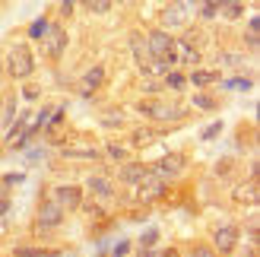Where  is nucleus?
<instances>
[{
	"label": "nucleus",
	"instance_id": "c756f323",
	"mask_svg": "<svg viewBox=\"0 0 260 257\" xmlns=\"http://www.w3.org/2000/svg\"><path fill=\"white\" fill-rule=\"evenodd\" d=\"M13 257H42V251H38V248H16Z\"/></svg>",
	"mask_w": 260,
	"mask_h": 257
},
{
	"label": "nucleus",
	"instance_id": "e433bc0d",
	"mask_svg": "<svg viewBox=\"0 0 260 257\" xmlns=\"http://www.w3.org/2000/svg\"><path fill=\"white\" fill-rule=\"evenodd\" d=\"M159 257H181V254H178V248H168V251H162Z\"/></svg>",
	"mask_w": 260,
	"mask_h": 257
},
{
	"label": "nucleus",
	"instance_id": "f704fd0d",
	"mask_svg": "<svg viewBox=\"0 0 260 257\" xmlns=\"http://www.w3.org/2000/svg\"><path fill=\"white\" fill-rule=\"evenodd\" d=\"M219 131H222V124H213V127H206V134H203V137H206V140H210V137H216Z\"/></svg>",
	"mask_w": 260,
	"mask_h": 257
},
{
	"label": "nucleus",
	"instance_id": "1a4fd4ad",
	"mask_svg": "<svg viewBox=\"0 0 260 257\" xmlns=\"http://www.w3.org/2000/svg\"><path fill=\"white\" fill-rule=\"evenodd\" d=\"M165 187H168V181H162V178H146V181H140L137 184V197H140V203H152L155 197H162L165 194Z\"/></svg>",
	"mask_w": 260,
	"mask_h": 257
},
{
	"label": "nucleus",
	"instance_id": "6ab92c4d",
	"mask_svg": "<svg viewBox=\"0 0 260 257\" xmlns=\"http://www.w3.org/2000/svg\"><path fill=\"white\" fill-rule=\"evenodd\" d=\"M216 80H219L216 70H197V67H193V73L187 76V83H193V86H210V83H216Z\"/></svg>",
	"mask_w": 260,
	"mask_h": 257
},
{
	"label": "nucleus",
	"instance_id": "473e14b6",
	"mask_svg": "<svg viewBox=\"0 0 260 257\" xmlns=\"http://www.w3.org/2000/svg\"><path fill=\"white\" fill-rule=\"evenodd\" d=\"M127 248H130L127 241H118V245H114V251H111V254H114V257H124V254H127Z\"/></svg>",
	"mask_w": 260,
	"mask_h": 257
},
{
	"label": "nucleus",
	"instance_id": "f8f14e48",
	"mask_svg": "<svg viewBox=\"0 0 260 257\" xmlns=\"http://www.w3.org/2000/svg\"><path fill=\"white\" fill-rule=\"evenodd\" d=\"M102 83H105V67H99V63H95L92 70H86V73H83L80 92H83V95H92L95 89H102Z\"/></svg>",
	"mask_w": 260,
	"mask_h": 257
},
{
	"label": "nucleus",
	"instance_id": "39448f33",
	"mask_svg": "<svg viewBox=\"0 0 260 257\" xmlns=\"http://www.w3.org/2000/svg\"><path fill=\"white\" fill-rule=\"evenodd\" d=\"M60 222H63V207L54 203V200H45L42 207H38V216H35L38 232H54Z\"/></svg>",
	"mask_w": 260,
	"mask_h": 257
},
{
	"label": "nucleus",
	"instance_id": "7ed1b4c3",
	"mask_svg": "<svg viewBox=\"0 0 260 257\" xmlns=\"http://www.w3.org/2000/svg\"><path fill=\"white\" fill-rule=\"evenodd\" d=\"M7 73L13 76V80H25V76H32V70H35V57H32V48L29 45H10V51H7Z\"/></svg>",
	"mask_w": 260,
	"mask_h": 257
},
{
	"label": "nucleus",
	"instance_id": "6e6552de",
	"mask_svg": "<svg viewBox=\"0 0 260 257\" xmlns=\"http://www.w3.org/2000/svg\"><path fill=\"white\" fill-rule=\"evenodd\" d=\"M54 203H60L63 210H80L83 190L76 187V184H57V187H54Z\"/></svg>",
	"mask_w": 260,
	"mask_h": 257
},
{
	"label": "nucleus",
	"instance_id": "4c0bfd02",
	"mask_svg": "<svg viewBox=\"0 0 260 257\" xmlns=\"http://www.w3.org/2000/svg\"><path fill=\"white\" fill-rule=\"evenodd\" d=\"M7 207H10V200H7V197H0V216L7 213Z\"/></svg>",
	"mask_w": 260,
	"mask_h": 257
},
{
	"label": "nucleus",
	"instance_id": "72a5a7b5",
	"mask_svg": "<svg viewBox=\"0 0 260 257\" xmlns=\"http://www.w3.org/2000/svg\"><path fill=\"white\" fill-rule=\"evenodd\" d=\"M73 4H76V0H60V13H63V16H70V13H73Z\"/></svg>",
	"mask_w": 260,
	"mask_h": 257
},
{
	"label": "nucleus",
	"instance_id": "412c9836",
	"mask_svg": "<svg viewBox=\"0 0 260 257\" xmlns=\"http://www.w3.org/2000/svg\"><path fill=\"white\" fill-rule=\"evenodd\" d=\"M219 7H222V0H203V4H200V19H206V22L216 19L219 16Z\"/></svg>",
	"mask_w": 260,
	"mask_h": 257
},
{
	"label": "nucleus",
	"instance_id": "a19ab883",
	"mask_svg": "<svg viewBox=\"0 0 260 257\" xmlns=\"http://www.w3.org/2000/svg\"><path fill=\"white\" fill-rule=\"evenodd\" d=\"M0 4H7V0H0Z\"/></svg>",
	"mask_w": 260,
	"mask_h": 257
},
{
	"label": "nucleus",
	"instance_id": "58836bf2",
	"mask_svg": "<svg viewBox=\"0 0 260 257\" xmlns=\"http://www.w3.org/2000/svg\"><path fill=\"white\" fill-rule=\"evenodd\" d=\"M118 4H137V0H118Z\"/></svg>",
	"mask_w": 260,
	"mask_h": 257
},
{
	"label": "nucleus",
	"instance_id": "2f4dec72",
	"mask_svg": "<svg viewBox=\"0 0 260 257\" xmlns=\"http://www.w3.org/2000/svg\"><path fill=\"white\" fill-rule=\"evenodd\" d=\"M22 95H25V99H38V95H42V89H38V86H25Z\"/></svg>",
	"mask_w": 260,
	"mask_h": 257
},
{
	"label": "nucleus",
	"instance_id": "393cba45",
	"mask_svg": "<svg viewBox=\"0 0 260 257\" xmlns=\"http://www.w3.org/2000/svg\"><path fill=\"white\" fill-rule=\"evenodd\" d=\"M181 22H184V10H181L178 4H172L165 10V25H181Z\"/></svg>",
	"mask_w": 260,
	"mask_h": 257
},
{
	"label": "nucleus",
	"instance_id": "aec40b11",
	"mask_svg": "<svg viewBox=\"0 0 260 257\" xmlns=\"http://www.w3.org/2000/svg\"><path fill=\"white\" fill-rule=\"evenodd\" d=\"M244 13V4H238V0H222V7H219V16L225 19H241Z\"/></svg>",
	"mask_w": 260,
	"mask_h": 257
},
{
	"label": "nucleus",
	"instance_id": "423d86ee",
	"mask_svg": "<svg viewBox=\"0 0 260 257\" xmlns=\"http://www.w3.org/2000/svg\"><path fill=\"white\" fill-rule=\"evenodd\" d=\"M238 238H241V229L238 226H219L216 232H213V251L216 254H232L238 245Z\"/></svg>",
	"mask_w": 260,
	"mask_h": 257
},
{
	"label": "nucleus",
	"instance_id": "a878e982",
	"mask_svg": "<svg viewBox=\"0 0 260 257\" xmlns=\"http://www.w3.org/2000/svg\"><path fill=\"white\" fill-rule=\"evenodd\" d=\"M19 181H22V175H4V178H0V197H7L10 187H16Z\"/></svg>",
	"mask_w": 260,
	"mask_h": 257
},
{
	"label": "nucleus",
	"instance_id": "79ce46f5",
	"mask_svg": "<svg viewBox=\"0 0 260 257\" xmlns=\"http://www.w3.org/2000/svg\"><path fill=\"white\" fill-rule=\"evenodd\" d=\"M238 4H241V0H238Z\"/></svg>",
	"mask_w": 260,
	"mask_h": 257
},
{
	"label": "nucleus",
	"instance_id": "4468645a",
	"mask_svg": "<svg viewBox=\"0 0 260 257\" xmlns=\"http://www.w3.org/2000/svg\"><path fill=\"white\" fill-rule=\"evenodd\" d=\"M130 51H134V60L140 63V67H146L149 63V51H146V38H143L140 32L130 35Z\"/></svg>",
	"mask_w": 260,
	"mask_h": 257
},
{
	"label": "nucleus",
	"instance_id": "9d476101",
	"mask_svg": "<svg viewBox=\"0 0 260 257\" xmlns=\"http://www.w3.org/2000/svg\"><path fill=\"white\" fill-rule=\"evenodd\" d=\"M232 200H235L238 207H257V200H260V187H257V178H251L248 184H238L235 190H232Z\"/></svg>",
	"mask_w": 260,
	"mask_h": 257
},
{
	"label": "nucleus",
	"instance_id": "4be33fe9",
	"mask_svg": "<svg viewBox=\"0 0 260 257\" xmlns=\"http://www.w3.org/2000/svg\"><path fill=\"white\" fill-rule=\"evenodd\" d=\"M193 105H197L200 111H216V108H219V102H216L210 92H197V95H193Z\"/></svg>",
	"mask_w": 260,
	"mask_h": 257
},
{
	"label": "nucleus",
	"instance_id": "b1692460",
	"mask_svg": "<svg viewBox=\"0 0 260 257\" xmlns=\"http://www.w3.org/2000/svg\"><path fill=\"white\" fill-rule=\"evenodd\" d=\"M134 146H149L152 140H155V131H149V127H140V131H134Z\"/></svg>",
	"mask_w": 260,
	"mask_h": 257
},
{
	"label": "nucleus",
	"instance_id": "a211bd4d",
	"mask_svg": "<svg viewBox=\"0 0 260 257\" xmlns=\"http://www.w3.org/2000/svg\"><path fill=\"white\" fill-rule=\"evenodd\" d=\"M99 124L102 127H121L124 124V111L121 108H105V111L99 114Z\"/></svg>",
	"mask_w": 260,
	"mask_h": 257
},
{
	"label": "nucleus",
	"instance_id": "f3484780",
	"mask_svg": "<svg viewBox=\"0 0 260 257\" xmlns=\"http://www.w3.org/2000/svg\"><path fill=\"white\" fill-rule=\"evenodd\" d=\"M29 121H32V114H29V111H22V114H19V121H16V124H10V131H7V143H10V146L25 134V124H29Z\"/></svg>",
	"mask_w": 260,
	"mask_h": 257
},
{
	"label": "nucleus",
	"instance_id": "20e7f679",
	"mask_svg": "<svg viewBox=\"0 0 260 257\" xmlns=\"http://www.w3.org/2000/svg\"><path fill=\"white\" fill-rule=\"evenodd\" d=\"M187 159L181 156V152H168V156H162L159 162L149 165V175L152 178H162V181H172V178H178L181 172H184Z\"/></svg>",
	"mask_w": 260,
	"mask_h": 257
},
{
	"label": "nucleus",
	"instance_id": "ea45409f",
	"mask_svg": "<svg viewBox=\"0 0 260 257\" xmlns=\"http://www.w3.org/2000/svg\"><path fill=\"white\" fill-rule=\"evenodd\" d=\"M0 73H4V63H0Z\"/></svg>",
	"mask_w": 260,
	"mask_h": 257
},
{
	"label": "nucleus",
	"instance_id": "7c9ffc66",
	"mask_svg": "<svg viewBox=\"0 0 260 257\" xmlns=\"http://www.w3.org/2000/svg\"><path fill=\"white\" fill-rule=\"evenodd\" d=\"M190 257H216V251L210 248V245H197V248H193V254Z\"/></svg>",
	"mask_w": 260,
	"mask_h": 257
},
{
	"label": "nucleus",
	"instance_id": "5701e85b",
	"mask_svg": "<svg viewBox=\"0 0 260 257\" xmlns=\"http://www.w3.org/2000/svg\"><path fill=\"white\" fill-rule=\"evenodd\" d=\"M48 16H38V19H32V25H29V38H45L48 35Z\"/></svg>",
	"mask_w": 260,
	"mask_h": 257
},
{
	"label": "nucleus",
	"instance_id": "ddd939ff",
	"mask_svg": "<svg viewBox=\"0 0 260 257\" xmlns=\"http://www.w3.org/2000/svg\"><path fill=\"white\" fill-rule=\"evenodd\" d=\"M63 156L70 159H99L102 152L95 143H63Z\"/></svg>",
	"mask_w": 260,
	"mask_h": 257
},
{
	"label": "nucleus",
	"instance_id": "0eeeda50",
	"mask_svg": "<svg viewBox=\"0 0 260 257\" xmlns=\"http://www.w3.org/2000/svg\"><path fill=\"white\" fill-rule=\"evenodd\" d=\"M67 29L63 25H48V35H45V51L48 57H60L63 51H67Z\"/></svg>",
	"mask_w": 260,
	"mask_h": 257
},
{
	"label": "nucleus",
	"instance_id": "2eb2a0df",
	"mask_svg": "<svg viewBox=\"0 0 260 257\" xmlns=\"http://www.w3.org/2000/svg\"><path fill=\"white\" fill-rule=\"evenodd\" d=\"M89 190H92V194L95 197H114V184L108 181V178L105 175H95V178H89Z\"/></svg>",
	"mask_w": 260,
	"mask_h": 257
},
{
	"label": "nucleus",
	"instance_id": "bb28decb",
	"mask_svg": "<svg viewBox=\"0 0 260 257\" xmlns=\"http://www.w3.org/2000/svg\"><path fill=\"white\" fill-rule=\"evenodd\" d=\"M105 152H108V159H114V162H127V149L121 143H108Z\"/></svg>",
	"mask_w": 260,
	"mask_h": 257
},
{
	"label": "nucleus",
	"instance_id": "c85d7f7f",
	"mask_svg": "<svg viewBox=\"0 0 260 257\" xmlns=\"http://www.w3.org/2000/svg\"><path fill=\"white\" fill-rule=\"evenodd\" d=\"M155 241H159V232H155V229H149V232L140 238V248H152Z\"/></svg>",
	"mask_w": 260,
	"mask_h": 257
},
{
	"label": "nucleus",
	"instance_id": "9b49d317",
	"mask_svg": "<svg viewBox=\"0 0 260 257\" xmlns=\"http://www.w3.org/2000/svg\"><path fill=\"white\" fill-rule=\"evenodd\" d=\"M149 178V165L146 162H124L121 165V181L130 184V187H137L140 181H146Z\"/></svg>",
	"mask_w": 260,
	"mask_h": 257
},
{
	"label": "nucleus",
	"instance_id": "c9c22d12",
	"mask_svg": "<svg viewBox=\"0 0 260 257\" xmlns=\"http://www.w3.org/2000/svg\"><path fill=\"white\" fill-rule=\"evenodd\" d=\"M248 48L257 51V32H248Z\"/></svg>",
	"mask_w": 260,
	"mask_h": 257
},
{
	"label": "nucleus",
	"instance_id": "f03ea898",
	"mask_svg": "<svg viewBox=\"0 0 260 257\" xmlns=\"http://www.w3.org/2000/svg\"><path fill=\"white\" fill-rule=\"evenodd\" d=\"M137 111L146 114V118H152V121H181L187 114L184 105H178V102H165V99H140Z\"/></svg>",
	"mask_w": 260,
	"mask_h": 257
},
{
	"label": "nucleus",
	"instance_id": "cd10ccee",
	"mask_svg": "<svg viewBox=\"0 0 260 257\" xmlns=\"http://www.w3.org/2000/svg\"><path fill=\"white\" fill-rule=\"evenodd\" d=\"M111 4H114V0H89V10H92V13H108L111 10Z\"/></svg>",
	"mask_w": 260,
	"mask_h": 257
},
{
	"label": "nucleus",
	"instance_id": "dca6fc26",
	"mask_svg": "<svg viewBox=\"0 0 260 257\" xmlns=\"http://www.w3.org/2000/svg\"><path fill=\"white\" fill-rule=\"evenodd\" d=\"M162 86H165V89H175V92H181V89L187 86V76L181 73V70H165V73H162Z\"/></svg>",
	"mask_w": 260,
	"mask_h": 257
},
{
	"label": "nucleus",
	"instance_id": "f257e3e1",
	"mask_svg": "<svg viewBox=\"0 0 260 257\" xmlns=\"http://www.w3.org/2000/svg\"><path fill=\"white\" fill-rule=\"evenodd\" d=\"M146 51H149L152 60H159L162 67H168V70L178 63V57H175V38L168 35L165 29H152L146 35Z\"/></svg>",
	"mask_w": 260,
	"mask_h": 257
}]
</instances>
